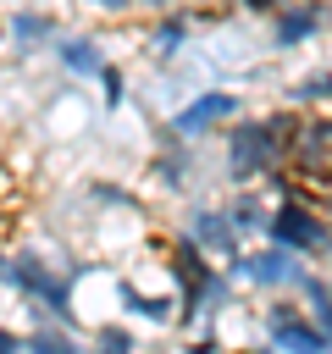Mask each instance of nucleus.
<instances>
[{
	"mask_svg": "<svg viewBox=\"0 0 332 354\" xmlns=\"http://www.w3.org/2000/svg\"><path fill=\"white\" fill-rule=\"evenodd\" d=\"M260 332H266V343L271 348H293V354H315V348H332V337H326V326L315 321V315H304L299 304H271L266 310V321H260Z\"/></svg>",
	"mask_w": 332,
	"mask_h": 354,
	"instance_id": "nucleus-6",
	"label": "nucleus"
},
{
	"mask_svg": "<svg viewBox=\"0 0 332 354\" xmlns=\"http://www.w3.org/2000/svg\"><path fill=\"white\" fill-rule=\"evenodd\" d=\"M61 28H55V17H39V11H17L11 17V39L17 44H44V39H55Z\"/></svg>",
	"mask_w": 332,
	"mask_h": 354,
	"instance_id": "nucleus-12",
	"label": "nucleus"
},
{
	"mask_svg": "<svg viewBox=\"0 0 332 354\" xmlns=\"http://www.w3.org/2000/svg\"><path fill=\"white\" fill-rule=\"evenodd\" d=\"M227 271L255 282V288H299L304 282V254L271 238L266 249H243L238 260H227Z\"/></svg>",
	"mask_w": 332,
	"mask_h": 354,
	"instance_id": "nucleus-4",
	"label": "nucleus"
},
{
	"mask_svg": "<svg viewBox=\"0 0 332 354\" xmlns=\"http://www.w3.org/2000/svg\"><path fill=\"white\" fill-rule=\"evenodd\" d=\"M138 6H172V0H138Z\"/></svg>",
	"mask_w": 332,
	"mask_h": 354,
	"instance_id": "nucleus-23",
	"label": "nucleus"
},
{
	"mask_svg": "<svg viewBox=\"0 0 332 354\" xmlns=\"http://www.w3.org/2000/svg\"><path fill=\"white\" fill-rule=\"evenodd\" d=\"M188 232H194L210 254H221V260H238V254H243V232H238L232 210H210V205H199V210H188Z\"/></svg>",
	"mask_w": 332,
	"mask_h": 354,
	"instance_id": "nucleus-8",
	"label": "nucleus"
},
{
	"mask_svg": "<svg viewBox=\"0 0 332 354\" xmlns=\"http://www.w3.org/2000/svg\"><path fill=\"white\" fill-rule=\"evenodd\" d=\"M72 282H77V271H55L44 254H28V249L0 254V288L22 293L33 310H44L50 321H66V326H77V310H72Z\"/></svg>",
	"mask_w": 332,
	"mask_h": 354,
	"instance_id": "nucleus-3",
	"label": "nucleus"
},
{
	"mask_svg": "<svg viewBox=\"0 0 332 354\" xmlns=\"http://www.w3.org/2000/svg\"><path fill=\"white\" fill-rule=\"evenodd\" d=\"M122 310L127 315H138V321H155V326H166L177 310H172V299H149V293H138L133 282H122Z\"/></svg>",
	"mask_w": 332,
	"mask_h": 354,
	"instance_id": "nucleus-11",
	"label": "nucleus"
},
{
	"mask_svg": "<svg viewBox=\"0 0 332 354\" xmlns=\"http://www.w3.org/2000/svg\"><path fill=\"white\" fill-rule=\"evenodd\" d=\"M210 249L194 238V232H183L177 243H172V277H177V288H183V304H177V321H216L227 304H232V288H227V277L205 260Z\"/></svg>",
	"mask_w": 332,
	"mask_h": 354,
	"instance_id": "nucleus-2",
	"label": "nucleus"
},
{
	"mask_svg": "<svg viewBox=\"0 0 332 354\" xmlns=\"http://www.w3.org/2000/svg\"><path fill=\"white\" fill-rule=\"evenodd\" d=\"M183 44H188V17H166V22L155 28V50H160V55H177Z\"/></svg>",
	"mask_w": 332,
	"mask_h": 354,
	"instance_id": "nucleus-16",
	"label": "nucleus"
},
{
	"mask_svg": "<svg viewBox=\"0 0 332 354\" xmlns=\"http://www.w3.org/2000/svg\"><path fill=\"white\" fill-rule=\"evenodd\" d=\"M28 348H50V354H72L77 348V337H72V326L66 321H55V326H39V332H28Z\"/></svg>",
	"mask_w": 332,
	"mask_h": 354,
	"instance_id": "nucleus-14",
	"label": "nucleus"
},
{
	"mask_svg": "<svg viewBox=\"0 0 332 354\" xmlns=\"http://www.w3.org/2000/svg\"><path fill=\"white\" fill-rule=\"evenodd\" d=\"M321 0H288V6H277V22H271V44L277 50H293V44H304V39H315V28H321Z\"/></svg>",
	"mask_w": 332,
	"mask_h": 354,
	"instance_id": "nucleus-9",
	"label": "nucleus"
},
{
	"mask_svg": "<svg viewBox=\"0 0 332 354\" xmlns=\"http://www.w3.org/2000/svg\"><path fill=\"white\" fill-rule=\"evenodd\" d=\"M299 288H304V299H310V315H315V321L326 326V337H332V277L321 282V277H310V271H304V282H299Z\"/></svg>",
	"mask_w": 332,
	"mask_h": 354,
	"instance_id": "nucleus-13",
	"label": "nucleus"
},
{
	"mask_svg": "<svg viewBox=\"0 0 332 354\" xmlns=\"http://www.w3.org/2000/svg\"><path fill=\"white\" fill-rule=\"evenodd\" d=\"M293 133L299 122L282 111V116H249V122H232L227 127V177L232 183H255V177H271L288 149H293Z\"/></svg>",
	"mask_w": 332,
	"mask_h": 354,
	"instance_id": "nucleus-1",
	"label": "nucleus"
},
{
	"mask_svg": "<svg viewBox=\"0 0 332 354\" xmlns=\"http://www.w3.org/2000/svg\"><path fill=\"white\" fill-rule=\"evenodd\" d=\"M155 171H160V183H166V188H183V183H188V155H183V149H177V155H160V160H155Z\"/></svg>",
	"mask_w": 332,
	"mask_h": 354,
	"instance_id": "nucleus-17",
	"label": "nucleus"
},
{
	"mask_svg": "<svg viewBox=\"0 0 332 354\" xmlns=\"http://www.w3.org/2000/svg\"><path fill=\"white\" fill-rule=\"evenodd\" d=\"M0 348H28V337H22V332H11V326H0Z\"/></svg>",
	"mask_w": 332,
	"mask_h": 354,
	"instance_id": "nucleus-21",
	"label": "nucleus"
},
{
	"mask_svg": "<svg viewBox=\"0 0 332 354\" xmlns=\"http://www.w3.org/2000/svg\"><path fill=\"white\" fill-rule=\"evenodd\" d=\"M89 6H100V11H127V6H138V0H89Z\"/></svg>",
	"mask_w": 332,
	"mask_h": 354,
	"instance_id": "nucleus-22",
	"label": "nucleus"
},
{
	"mask_svg": "<svg viewBox=\"0 0 332 354\" xmlns=\"http://www.w3.org/2000/svg\"><path fill=\"white\" fill-rule=\"evenodd\" d=\"M232 116H238V94H227V88H210V94L188 100L183 111H172L166 133H172V138H205L210 127H221V122H232Z\"/></svg>",
	"mask_w": 332,
	"mask_h": 354,
	"instance_id": "nucleus-7",
	"label": "nucleus"
},
{
	"mask_svg": "<svg viewBox=\"0 0 332 354\" xmlns=\"http://www.w3.org/2000/svg\"><path fill=\"white\" fill-rule=\"evenodd\" d=\"M266 238H277V243H288V249H299V254H326V249H332V227H326L310 205H299V199H282V205L266 216Z\"/></svg>",
	"mask_w": 332,
	"mask_h": 354,
	"instance_id": "nucleus-5",
	"label": "nucleus"
},
{
	"mask_svg": "<svg viewBox=\"0 0 332 354\" xmlns=\"http://www.w3.org/2000/svg\"><path fill=\"white\" fill-rule=\"evenodd\" d=\"M288 100H293V105H321V100H332V72H304V77L288 88Z\"/></svg>",
	"mask_w": 332,
	"mask_h": 354,
	"instance_id": "nucleus-15",
	"label": "nucleus"
},
{
	"mask_svg": "<svg viewBox=\"0 0 332 354\" xmlns=\"http://www.w3.org/2000/svg\"><path fill=\"white\" fill-rule=\"evenodd\" d=\"M227 210H232V221H238V232H255V227H266V210H260V205H255L249 194H243V199H232Z\"/></svg>",
	"mask_w": 332,
	"mask_h": 354,
	"instance_id": "nucleus-18",
	"label": "nucleus"
},
{
	"mask_svg": "<svg viewBox=\"0 0 332 354\" xmlns=\"http://www.w3.org/2000/svg\"><path fill=\"white\" fill-rule=\"evenodd\" d=\"M55 61H61L66 72H77V77H100V72H105V50H100V39H94V33L55 39Z\"/></svg>",
	"mask_w": 332,
	"mask_h": 354,
	"instance_id": "nucleus-10",
	"label": "nucleus"
},
{
	"mask_svg": "<svg viewBox=\"0 0 332 354\" xmlns=\"http://www.w3.org/2000/svg\"><path fill=\"white\" fill-rule=\"evenodd\" d=\"M94 343H100V348H138V337L122 332V326H94Z\"/></svg>",
	"mask_w": 332,
	"mask_h": 354,
	"instance_id": "nucleus-19",
	"label": "nucleus"
},
{
	"mask_svg": "<svg viewBox=\"0 0 332 354\" xmlns=\"http://www.w3.org/2000/svg\"><path fill=\"white\" fill-rule=\"evenodd\" d=\"M100 83H105V105H122L127 100V88H122V72L105 61V72H100Z\"/></svg>",
	"mask_w": 332,
	"mask_h": 354,
	"instance_id": "nucleus-20",
	"label": "nucleus"
}]
</instances>
